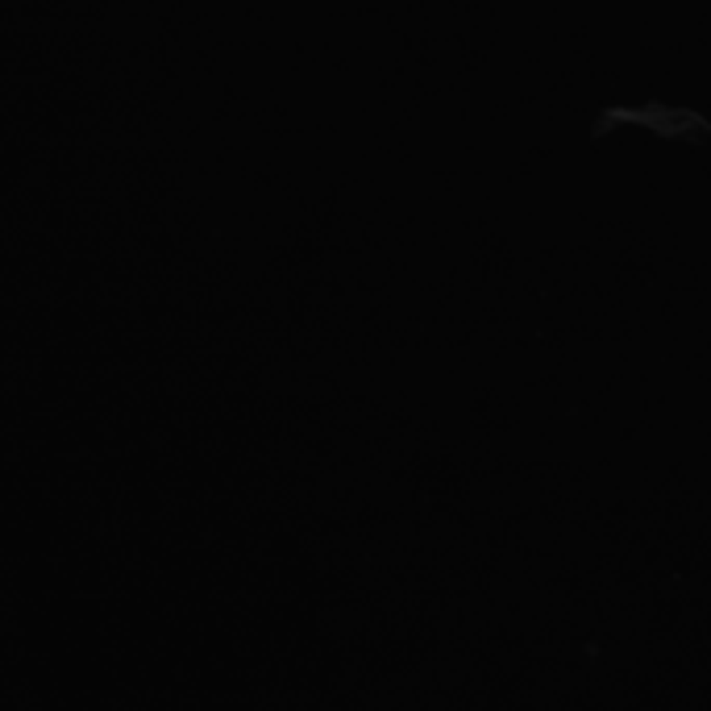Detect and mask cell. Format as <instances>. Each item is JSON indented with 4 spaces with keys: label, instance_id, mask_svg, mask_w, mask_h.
I'll list each match as a JSON object with an SVG mask.
<instances>
[{
    "label": "cell",
    "instance_id": "obj_1",
    "mask_svg": "<svg viewBox=\"0 0 711 711\" xmlns=\"http://www.w3.org/2000/svg\"><path fill=\"white\" fill-rule=\"evenodd\" d=\"M620 125H640L649 130L653 138L674 146H699L711 142V121L703 113L687 109V105H665V100H640V105H603L599 117L591 125V138H607Z\"/></svg>",
    "mask_w": 711,
    "mask_h": 711
}]
</instances>
